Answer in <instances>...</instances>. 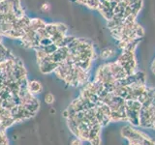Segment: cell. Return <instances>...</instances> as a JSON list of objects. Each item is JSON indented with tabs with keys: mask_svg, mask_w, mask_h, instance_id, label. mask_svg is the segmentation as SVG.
Segmentation results:
<instances>
[{
	"mask_svg": "<svg viewBox=\"0 0 155 145\" xmlns=\"http://www.w3.org/2000/svg\"><path fill=\"white\" fill-rule=\"evenodd\" d=\"M120 134L122 137L127 139L128 142H132V143H143V144L144 140L149 137V135H147L144 132L136 129L135 127H133V126H131V125L124 126L120 130Z\"/></svg>",
	"mask_w": 155,
	"mask_h": 145,
	"instance_id": "6da1fadb",
	"label": "cell"
},
{
	"mask_svg": "<svg viewBox=\"0 0 155 145\" xmlns=\"http://www.w3.org/2000/svg\"><path fill=\"white\" fill-rule=\"evenodd\" d=\"M109 67H110V70L111 75H113L114 79L115 80H118V79H125L127 76V74L125 72V71L123 70V68L121 67L117 62L114 61V62H109Z\"/></svg>",
	"mask_w": 155,
	"mask_h": 145,
	"instance_id": "7a4b0ae2",
	"label": "cell"
},
{
	"mask_svg": "<svg viewBox=\"0 0 155 145\" xmlns=\"http://www.w3.org/2000/svg\"><path fill=\"white\" fill-rule=\"evenodd\" d=\"M39 67H40V71L43 74H50V72H54L57 67L59 66L58 63L55 62H51V61H43V62H39Z\"/></svg>",
	"mask_w": 155,
	"mask_h": 145,
	"instance_id": "3957f363",
	"label": "cell"
},
{
	"mask_svg": "<svg viewBox=\"0 0 155 145\" xmlns=\"http://www.w3.org/2000/svg\"><path fill=\"white\" fill-rule=\"evenodd\" d=\"M27 90L30 92L31 94L40 93V92H42V90H43V86L40 82L37 81V80L29 81L28 86H27Z\"/></svg>",
	"mask_w": 155,
	"mask_h": 145,
	"instance_id": "277c9868",
	"label": "cell"
},
{
	"mask_svg": "<svg viewBox=\"0 0 155 145\" xmlns=\"http://www.w3.org/2000/svg\"><path fill=\"white\" fill-rule=\"evenodd\" d=\"M142 103L138 100H126L125 101V108L128 109H132L136 111H140L142 108Z\"/></svg>",
	"mask_w": 155,
	"mask_h": 145,
	"instance_id": "5b68a950",
	"label": "cell"
},
{
	"mask_svg": "<svg viewBox=\"0 0 155 145\" xmlns=\"http://www.w3.org/2000/svg\"><path fill=\"white\" fill-rule=\"evenodd\" d=\"M114 54H115V48L109 47L104 48V50H102L100 56L102 59L107 60V59H110V57H113Z\"/></svg>",
	"mask_w": 155,
	"mask_h": 145,
	"instance_id": "8992f818",
	"label": "cell"
},
{
	"mask_svg": "<svg viewBox=\"0 0 155 145\" xmlns=\"http://www.w3.org/2000/svg\"><path fill=\"white\" fill-rule=\"evenodd\" d=\"M29 26H30L33 30L35 31H38L39 29L41 28H45L46 27V23L44 22L42 19H39V18H33L30 21V24H29Z\"/></svg>",
	"mask_w": 155,
	"mask_h": 145,
	"instance_id": "52a82bcc",
	"label": "cell"
},
{
	"mask_svg": "<svg viewBox=\"0 0 155 145\" xmlns=\"http://www.w3.org/2000/svg\"><path fill=\"white\" fill-rule=\"evenodd\" d=\"M135 79H136V83H140V84H145L147 83V76L143 72L137 71L134 74Z\"/></svg>",
	"mask_w": 155,
	"mask_h": 145,
	"instance_id": "ba28073f",
	"label": "cell"
},
{
	"mask_svg": "<svg viewBox=\"0 0 155 145\" xmlns=\"http://www.w3.org/2000/svg\"><path fill=\"white\" fill-rule=\"evenodd\" d=\"M39 50H44V52H45L46 54L51 55V54H53V53H54L55 51H57L58 47L55 45L54 43H53V44H51V45L48 46V47H39ZM36 51H37V50H36Z\"/></svg>",
	"mask_w": 155,
	"mask_h": 145,
	"instance_id": "9c48e42d",
	"label": "cell"
},
{
	"mask_svg": "<svg viewBox=\"0 0 155 145\" xmlns=\"http://www.w3.org/2000/svg\"><path fill=\"white\" fill-rule=\"evenodd\" d=\"M130 7H131V10H132V14L137 17L138 14L140 11V9L143 7V0H139V1H137L136 3L130 5Z\"/></svg>",
	"mask_w": 155,
	"mask_h": 145,
	"instance_id": "30bf717a",
	"label": "cell"
},
{
	"mask_svg": "<svg viewBox=\"0 0 155 145\" xmlns=\"http://www.w3.org/2000/svg\"><path fill=\"white\" fill-rule=\"evenodd\" d=\"M45 29L47 30L48 34L50 35V37H51L52 35H54L55 33H57V27H56V23L53 24V23H48V24H46V27Z\"/></svg>",
	"mask_w": 155,
	"mask_h": 145,
	"instance_id": "8fae6325",
	"label": "cell"
},
{
	"mask_svg": "<svg viewBox=\"0 0 155 145\" xmlns=\"http://www.w3.org/2000/svg\"><path fill=\"white\" fill-rule=\"evenodd\" d=\"M51 44H53V42L51 39V37H48V38H42L41 41H40V47H46L48 46L51 45Z\"/></svg>",
	"mask_w": 155,
	"mask_h": 145,
	"instance_id": "7c38bea8",
	"label": "cell"
},
{
	"mask_svg": "<svg viewBox=\"0 0 155 145\" xmlns=\"http://www.w3.org/2000/svg\"><path fill=\"white\" fill-rule=\"evenodd\" d=\"M56 27H57V31L63 34V35H65L66 32H67V26L65 24L63 23H56Z\"/></svg>",
	"mask_w": 155,
	"mask_h": 145,
	"instance_id": "4fadbf2b",
	"label": "cell"
},
{
	"mask_svg": "<svg viewBox=\"0 0 155 145\" xmlns=\"http://www.w3.org/2000/svg\"><path fill=\"white\" fill-rule=\"evenodd\" d=\"M45 102L48 105H51L54 103V96L51 93H48L46 96H45Z\"/></svg>",
	"mask_w": 155,
	"mask_h": 145,
	"instance_id": "5bb4252c",
	"label": "cell"
},
{
	"mask_svg": "<svg viewBox=\"0 0 155 145\" xmlns=\"http://www.w3.org/2000/svg\"><path fill=\"white\" fill-rule=\"evenodd\" d=\"M101 137H96L94 139H92L89 141V143L91 145H101Z\"/></svg>",
	"mask_w": 155,
	"mask_h": 145,
	"instance_id": "9a60e30c",
	"label": "cell"
},
{
	"mask_svg": "<svg viewBox=\"0 0 155 145\" xmlns=\"http://www.w3.org/2000/svg\"><path fill=\"white\" fill-rule=\"evenodd\" d=\"M82 140H81L80 138H75L74 140H72V142H71V145H82Z\"/></svg>",
	"mask_w": 155,
	"mask_h": 145,
	"instance_id": "2e32d148",
	"label": "cell"
},
{
	"mask_svg": "<svg viewBox=\"0 0 155 145\" xmlns=\"http://www.w3.org/2000/svg\"><path fill=\"white\" fill-rule=\"evenodd\" d=\"M41 9H42V11H44V12L48 11V10H50V4H48V3H44L42 5Z\"/></svg>",
	"mask_w": 155,
	"mask_h": 145,
	"instance_id": "e0dca14e",
	"label": "cell"
},
{
	"mask_svg": "<svg viewBox=\"0 0 155 145\" xmlns=\"http://www.w3.org/2000/svg\"><path fill=\"white\" fill-rule=\"evenodd\" d=\"M128 145H143V143H132V142H129Z\"/></svg>",
	"mask_w": 155,
	"mask_h": 145,
	"instance_id": "ac0fdd59",
	"label": "cell"
},
{
	"mask_svg": "<svg viewBox=\"0 0 155 145\" xmlns=\"http://www.w3.org/2000/svg\"><path fill=\"white\" fill-rule=\"evenodd\" d=\"M2 43V37H1V35H0V44Z\"/></svg>",
	"mask_w": 155,
	"mask_h": 145,
	"instance_id": "d6986e66",
	"label": "cell"
}]
</instances>
